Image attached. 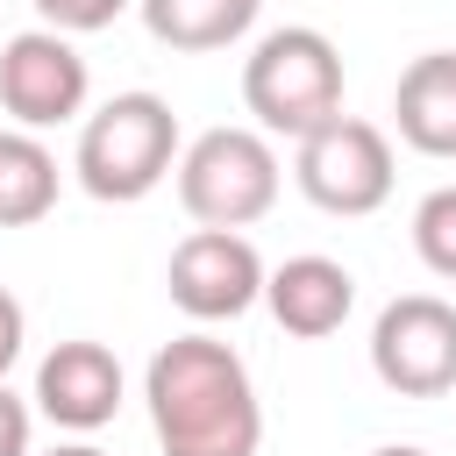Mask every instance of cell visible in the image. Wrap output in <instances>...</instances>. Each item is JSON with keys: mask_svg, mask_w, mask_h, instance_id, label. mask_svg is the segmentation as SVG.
Instances as JSON below:
<instances>
[{"mask_svg": "<svg viewBox=\"0 0 456 456\" xmlns=\"http://www.w3.org/2000/svg\"><path fill=\"white\" fill-rule=\"evenodd\" d=\"M150 428L164 456H256L264 406L249 385V363L214 335H178L142 370Z\"/></svg>", "mask_w": 456, "mask_h": 456, "instance_id": "6da1fadb", "label": "cell"}, {"mask_svg": "<svg viewBox=\"0 0 456 456\" xmlns=\"http://www.w3.org/2000/svg\"><path fill=\"white\" fill-rule=\"evenodd\" d=\"M71 171L107 207H128V200L157 192L178 171V114H171V100H157V93H114L100 114H86Z\"/></svg>", "mask_w": 456, "mask_h": 456, "instance_id": "7a4b0ae2", "label": "cell"}, {"mask_svg": "<svg viewBox=\"0 0 456 456\" xmlns=\"http://www.w3.org/2000/svg\"><path fill=\"white\" fill-rule=\"evenodd\" d=\"M242 107L256 114L264 135H314L321 121L342 114V50L292 21V28H271L249 57H242Z\"/></svg>", "mask_w": 456, "mask_h": 456, "instance_id": "3957f363", "label": "cell"}, {"mask_svg": "<svg viewBox=\"0 0 456 456\" xmlns=\"http://www.w3.org/2000/svg\"><path fill=\"white\" fill-rule=\"evenodd\" d=\"M178 207L200 228H249L278 207V150L264 128H207L178 150Z\"/></svg>", "mask_w": 456, "mask_h": 456, "instance_id": "277c9868", "label": "cell"}, {"mask_svg": "<svg viewBox=\"0 0 456 456\" xmlns=\"http://www.w3.org/2000/svg\"><path fill=\"white\" fill-rule=\"evenodd\" d=\"M292 178H299V192H306L321 214L363 221V214H378V207L392 200V142H385L378 121L335 114V121H321L314 135H299Z\"/></svg>", "mask_w": 456, "mask_h": 456, "instance_id": "5b68a950", "label": "cell"}, {"mask_svg": "<svg viewBox=\"0 0 456 456\" xmlns=\"http://www.w3.org/2000/svg\"><path fill=\"white\" fill-rule=\"evenodd\" d=\"M370 370L399 399H442L456 392V306L435 292H406L370 328Z\"/></svg>", "mask_w": 456, "mask_h": 456, "instance_id": "8992f818", "label": "cell"}, {"mask_svg": "<svg viewBox=\"0 0 456 456\" xmlns=\"http://www.w3.org/2000/svg\"><path fill=\"white\" fill-rule=\"evenodd\" d=\"M93 71L71 50L64 28H21L0 43V107L14 114V128H64L86 114Z\"/></svg>", "mask_w": 456, "mask_h": 456, "instance_id": "52a82bcc", "label": "cell"}, {"mask_svg": "<svg viewBox=\"0 0 456 456\" xmlns=\"http://www.w3.org/2000/svg\"><path fill=\"white\" fill-rule=\"evenodd\" d=\"M264 256L242 228H192L178 249H171V271H164V292L178 314L192 321H235L264 299Z\"/></svg>", "mask_w": 456, "mask_h": 456, "instance_id": "ba28073f", "label": "cell"}, {"mask_svg": "<svg viewBox=\"0 0 456 456\" xmlns=\"http://www.w3.org/2000/svg\"><path fill=\"white\" fill-rule=\"evenodd\" d=\"M36 406H43L57 428H71V435L107 428V420L121 413V356H114L107 342H86V335L57 342V349L36 363Z\"/></svg>", "mask_w": 456, "mask_h": 456, "instance_id": "9c48e42d", "label": "cell"}, {"mask_svg": "<svg viewBox=\"0 0 456 456\" xmlns=\"http://www.w3.org/2000/svg\"><path fill=\"white\" fill-rule=\"evenodd\" d=\"M264 306H271V321H278L285 335L321 342V335H335V328L349 321L356 278H349V264H335V256H285V264L264 278Z\"/></svg>", "mask_w": 456, "mask_h": 456, "instance_id": "30bf717a", "label": "cell"}, {"mask_svg": "<svg viewBox=\"0 0 456 456\" xmlns=\"http://www.w3.org/2000/svg\"><path fill=\"white\" fill-rule=\"evenodd\" d=\"M399 142L420 157H456V50H428L392 86Z\"/></svg>", "mask_w": 456, "mask_h": 456, "instance_id": "8fae6325", "label": "cell"}, {"mask_svg": "<svg viewBox=\"0 0 456 456\" xmlns=\"http://www.w3.org/2000/svg\"><path fill=\"white\" fill-rule=\"evenodd\" d=\"M135 7L164 50H228L256 28L264 0H135Z\"/></svg>", "mask_w": 456, "mask_h": 456, "instance_id": "7c38bea8", "label": "cell"}, {"mask_svg": "<svg viewBox=\"0 0 456 456\" xmlns=\"http://www.w3.org/2000/svg\"><path fill=\"white\" fill-rule=\"evenodd\" d=\"M57 207V157L36 128H0V228H28Z\"/></svg>", "mask_w": 456, "mask_h": 456, "instance_id": "4fadbf2b", "label": "cell"}, {"mask_svg": "<svg viewBox=\"0 0 456 456\" xmlns=\"http://www.w3.org/2000/svg\"><path fill=\"white\" fill-rule=\"evenodd\" d=\"M413 249L435 278L456 285V185H435L420 207H413Z\"/></svg>", "mask_w": 456, "mask_h": 456, "instance_id": "5bb4252c", "label": "cell"}, {"mask_svg": "<svg viewBox=\"0 0 456 456\" xmlns=\"http://www.w3.org/2000/svg\"><path fill=\"white\" fill-rule=\"evenodd\" d=\"M121 7H128V0H36L43 28H64V36H93V28H107Z\"/></svg>", "mask_w": 456, "mask_h": 456, "instance_id": "9a60e30c", "label": "cell"}, {"mask_svg": "<svg viewBox=\"0 0 456 456\" xmlns=\"http://www.w3.org/2000/svg\"><path fill=\"white\" fill-rule=\"evenodd\" d=\"M21 342H28V314H21V299L0 285V378L14 370V356H21Z\"/></svg>", "mask_w": 456, "mask_h": 456, "instance_id": "2e32d148", "label": "cell"}, {"mask_svg": "<svg viewBox=\"0 0 456 456\" xmlns=\"http://www.w3.org/2000/svg\"><path fill=\"white\" fill-rule=\"evenodd\" d=\"M0 456H28V406L7 392V378H0Z\"/></svg>", "mask_w": 456, "mask_h": 456, "instance_id": "e0dca14e", "label": "cell"}, {"mask_svg": "<svg viewBox=\"0 0 456 456\" xmlns=\"http://www.w3.org/2000/svg\"><path fill=\"white\" fill-rule=\"evenodd\" d=\"M50 456H107V449H93V442H57Z\"/></svg>", "mask_w": 456, "mask_h": 456, "instance_id": "ac0fdd59", "label": "cell"}, {"mask_svg": "<svg viewBox=\"0 0 456 456\" xmlns=\"http://www.w3.org/2000/svg\"><path fill=\"white\" fill-rule=\"evenodd\" d=\"M370 456H428V449H413V442H385V449H370Z\"/></svg>", "mask_w": 456, "mask_h": 456, "instance_id": "d6986e66", "label": "cell"}]
</instances>
